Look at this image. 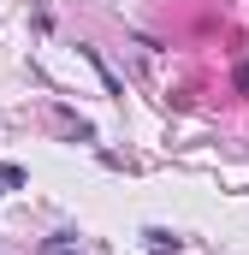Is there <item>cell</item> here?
I'll list each match as a JSON object with an SVG mask.
<instances>
[{
	"mask_svg": "<svg viewBox=\"0 0 249 255\" xmlns=\"http://www.w3.org/2000/svg\"><path fill=\"white\" fill-rule=\"evenodd\" d=\"M24 184V166H12V160H0V190H18Z\"/></svg>",
	"mask_w": 249,
	"mask_h": 255,
	"instance_id": "6da1fadb",
	"label": "cell"
},
{
	"mask_svg": "<svg viewBox=\"0 0 249 255\" xmlns=\"http://www.w3.org/2000/svg\"><path fill=\"white\" fill-rule=\"evenodd\" d=\"M232 83H238V89H244V95H249V60L238 65V71H232Z\"/></svg>",
	"mask_w": 249,
	"mask_h": 255,
	"instance_id": "7a4b0ae2",
	"label": "cell"
}]
</instances>
